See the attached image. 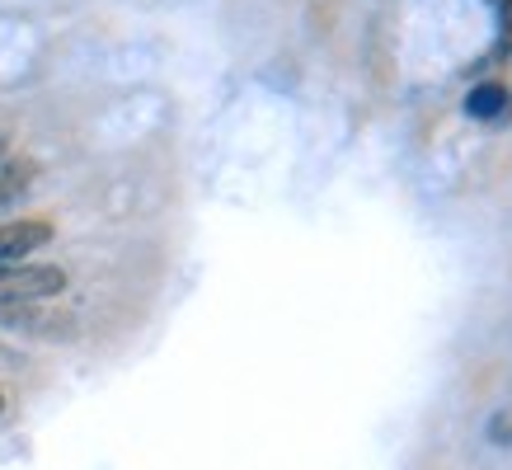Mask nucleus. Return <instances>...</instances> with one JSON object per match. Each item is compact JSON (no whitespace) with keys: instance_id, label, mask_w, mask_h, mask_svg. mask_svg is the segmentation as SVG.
I'll return each instance as SVG.
<instances>
[{"instance_id":"nucleus-5","label":"nucleus","mask_w":512,"mask_h":470,"mask_svg":"<svg viewBox=\"0 0 512 470\" xmlns=\"http://www.w3.org/2000/svg\"><path fill=\"white\" fill-rule=\"evenodd\" d=\"M503 29H512V0L503 5Z\"/></svg>"},{"instance_id":"nucleus-4","label":"nucleus","mask_w":512,"mask_h":470,"mask_svg":"<svg viewBox=\"0 0 512 470\" xmlns=\"http://www.w3.org/2000/svg\"><path fill=\"white\" fill-rule=\"evenodd\" d=\"M503 104H508V90H503L498 80H489V85H480V90H470V99H466L470 118H498Z\"/></svg>"},{"instance_id":"nucleus-3","label":"nucleus","mask_w":512,"mask_h":470,"mask_svg":"<svg viewBox=\"0 0 512 470\" xmlns=\"http://www.w3.org/2000/svg\"><path fill=\"white\" fill-rule=\"evenodd\" d=\"M33 174H38L33 160H5V165H0V203L19 198V193L33 184Z\"/></svg>"},{"instance_id":"nucleus-1","label":"nucleus","mask_w":512,"mask_h":470,"mask_svg":"<svg viewBox=\"0 0 512 470\" xmlns=\"http://www.w3.org/2000/svg\"><path fill=\"white\" fill-rule=\"evenodd\" d=\"M0 329H19V334H71L66 315L43 311L38 301H0Z\"/></svg>"},{"instance_id":"nucleus-6","label":"nucleus","mask_w":512,"mask_h":470,"mask_svg":"<svg viewBox=\"0 0 512 470\" xmlns=\"http://www.w3.org/2000/svg\"><path fill=\"white\" fill-rule=\"evenodd\" d=\"M0 160H5V137H0Z\"/></svg>"},{"instance_id":"nucleus-7","label":"nucleus","mask_w":512,"mask_h":470,"mask_svg":"<svg viewBox=\"0 0 512 470\" xmlns=\"http://www.w3.org/2000/svg\"><path fill=\"white\" fill-rule=\"evenodd\" d=\"M0 414H5V391H0Z\"/></svg>"},{"instance_id":"nucleus-2","label":"nucleus","mask_w":512,"mask_h":470,"mask_svg":"<svg viewBox=\"0 0 512 470\" xmlns=\"http://www.w3.org/2000/svg\"><path fill=\"white\" fill-rule=\"evenodd\" d=\"M47 240H52V226H47V221H10V226H0V268L19 264V259L33 250H43Z\"/></svg>"}]
</instances>
